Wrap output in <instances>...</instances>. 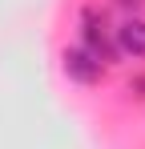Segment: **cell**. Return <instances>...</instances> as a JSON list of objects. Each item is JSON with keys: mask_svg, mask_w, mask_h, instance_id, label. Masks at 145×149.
Masks as SVG:
<instances>
[{"mask_svg": "<svg viewBox=\"0 0 145 149\" xmlns=\"http://www.w3.org/2000/svg\"><path fill=\"white\" fill-rule=\"evenodd\" d=\"M65 73L72 81H81V85H97L105 77V61H97L85 45L81 49H65Z\"/></svg>", "mask_w": 145, "mask_h": 149, "instance_id": "obj_1", "label": "cell"}, {"mask_svg": "<svg viewBox=\"0 0 145 149\" xmlns=\"http://www.w3.org/2000/svg\"><path fill=\"white\" fill-rule=\"evenodd\" d=\"M117 49L125 56H145V20H125L117 28Z\"/></svg>", "mask_w": 145, "mask_h": 149, "instance_id": "obj_2", "label": "cell"}]
</instances>
